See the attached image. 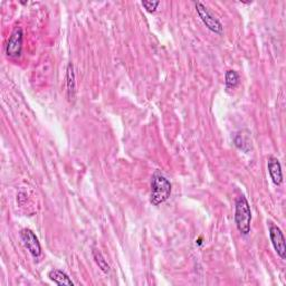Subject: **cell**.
Listing matches in <instances>:
<instances>
[{"label":"cell","mask_w":286,"mask_h":286,"mask_svg":"<svg viewBox=\"0 0 286 286\" xmlns=\"http://www.w3.org/2000/svg\"><path fill=\"white\" fill-rule=\"evenodd\" d=\"M172 186L169 180L160 173H155L151 182V198L152 205L159 206L170 197Z\"/></svg>","instance_id":"cell-1"},{"label":"cell","mask_w":286,"mask_h":286,"mask_svg":"<svg viewBox=\"0 0 286 286\" xmlns=\"http://www.w3.org/2000/svg\"><path fill=\"white\" fill-rule=\"evenodd\" d=\"M235 222L237 229L241 234L248 235L251 231L252 222V211L250 204L245 196H240L236 199V210H235Z\"/></svg>","instance_id":"cell-2"},{"label":"cell","mask_w":286,"mask_h":286,"mask_svg":"<svg viewBox=\"0 0 286 286\" xmlns=\"http://www.w3.org/2000/svg\"><path fill=\"white\" fill-rule=\"evenodd\" d=\"M195 6H196V10H197L198 16L200 17V19L203 20V23L206 25V27H207L209 30L214 31V33L216 34H219V35L222 34L224 27H222V25L219 20L210 14L208 8L206 7L204 4H201L199 2L196 3Z\"/></svg>","instance_id":"cell-3"},{"label":"cell","mask_w":286,"mask_h":286,"mask_svg":"<svg viewBox=\"0 0 286 286\" xmlns=\"http://www.w3.org/2000/svg\"><path fill=\"white\" fill-rule=\"evenodd\" d=\"M23 39H24V34L23 29L20 27H16L13 33L10 34L9 39L6 45V54L7 56L16 58L22 55L23 52Z\"/></svg>","instance_id":"cell-4"},{"label":"cell","mask_w":286,"mask_h":286,"mask_svg":"<svg viewBox=\"0 0 286 286\" xmlns=\"http://www.w3.org/2000/svg\"><path fill=\"white\" fill-rule=\"evenodd\" d=\"M20 240L23 241L25 247L27 248L28 252L33 255L35 258H38L41 255V246L38 241V238L34 234L33 230L28 228H25L20 230Z\"/></svg>","instance_id":"cell-5"},{"label":"cell","mask_w":286,"mask_h":286,"mask_svg":"<svg viewBox=\"0 0 286 286\" xmlns=\"http://www.w3.org/2000/svg\"><path fill=\"white\" fill-rule=\"evenodd\" d=\"M269 226V236H271V241L275 251L278 254V256L285 259L286 258V244H285V238L282 230L278 226H276L273 222H268Z\"/></svg>","instance_id":"cell-6"},{"label":"cell","mask_w":286,"mask_h":286,"mask_svg":"<svg viewBox=\"0 0 286 286\" xmlns=\"http://www.w3.org/2000/svg\"><path fill=\"white\" fill-rule=\"evenodd\" d=\"M267 166H268L269 176H271L274 184L280 186L283 182V172H282V166H280L278 159L271 157L268 159Z\"/></svg>","instance_id":"cell-7"},{"label":"cell","mask_w":286,"mask_h":286,"mask_svg":"<svg viewBox=\"0 0 286 286\" xmlns=\"http://www.w3.org/2000/svg\"><path fill=\"white\" fill-rule=\"evenodd\" d=\"M49 277L57 285H70L73 286L74 283L72 282V279L68 277V275L65 274L64 272L60 271V269H52L49 273Z\"/></svg>","instance_id":"cell-8"},{"label":"cell","mask_w":286,"mask_h":286,"mask_svg":"<svg viewBox=\"0 0 286 286\" xmlns=\"http://www.w3.org/2000/svg\"><path fill=\"white\" fill-rule=\"evenodd\" d=\"M67 93L68 99L74 100L76 95V81H75V73H74V67L72 64L67 66Z\"/></svg>","instance_id":"cell-9"},{"label":"cell","mask_w":286,"mask_h":286,"mask_svg":"<svg viewBox=\"0 0 286 286\" xmlns=\"http://www.w3.org/2000/svg\"><path fill=\"white\" fill-rule=\"evenodd\" d=\"M93 257H94L95 263H97V265H98L101 271H102L105 274L110 273V271H111L110 265L107 262V259L104 258V256L102 255V254H101L99 251H94L93 252Z\"/></svg>","instance_id":"cell-10"},{"label":"cell","mask_w":286,"mask_h":286,"mask_svg":"<svg viewBox=\"0 0 286 286\" xmlns=\"http://www.w3.org/2000/svg\"><path fill=\"white\" fill-rule=\"evenodd\" d=\"M225 78H226L227 87L234 88L238 85V83H240V76H238V74H237L236 71H232V70L227 71Z\"/></svg>","instance_id":"cell-11"},{"label":"cell","mask_w":286,"mask_h":286,"mask_svg":"<svg viewBox=\"0 0 286 286\" xmlns=\"http://www.w3.org/2000/svg\"><path fill=\"white\" fill-rule=\"evenodd\" d=\"M235 142H236V146L240 148V149L244 150V151H247L245 146H247L248 149H251V148H252L251 147V141H250V139H248V136H245L244 134H241V133L238 134L236 136Z\"/></svg>","instance_id":"cell-12"},{"label":"cell","mask_w":286,"mask_h":286,"mask_svg":"<svg viewBox=\"0 0 286 286\" xmlns=\"http://www.w3.org/2000/svg\"><path fill=\"white\" fill-rule=\"evenodd\" d=\"M159 4H160L159 2H142V6L145 7L149 13H153L156 12Z\"/></svg>","instance_id":"cell-13"}]
</instances>
